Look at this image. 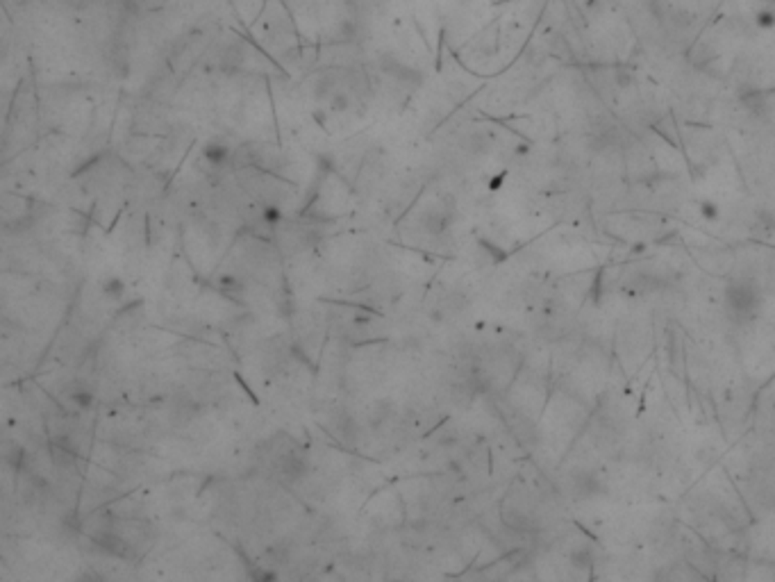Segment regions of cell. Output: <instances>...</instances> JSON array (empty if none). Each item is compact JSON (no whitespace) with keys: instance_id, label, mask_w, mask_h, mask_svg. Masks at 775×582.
Wrapping results in <instances>:
<instances>
[{"instance_id":"obj_4","label":"cell","mask_w":775,"mask_h":582,"mask_svg":"<svg viewBox=\"0 0 775 582\" xmlns=\"http://www.w3.org/2000/svg\"><path fill=\"white\" fill-rule=\"evenodd\" d=\"M103 291L107 298H121L123 291H126V285H123V280H119V278H107L103 282Z\"/></svg>"},{"instance_id":"obj_2","label":"cell","mask_w":775,"mask_h":582,"mask_svg":"<svg viewBox=\"0 0 775 582\" xmlns=\"http://www.w3.org/2000/svg\"><path fill=\"white\" fill-rule=\"evenodd\" d=\"M203 158H205V162H207V164H211V166H223V164H226V162L230 160V146H228V143H223V141H219V139L209 141V143L205 146V148H203Z\"/></svg>"},{"instance_id":"obj_1","label":"cell","mask_w":775,"mask_h":582,"mask_svg":"<svg viewBox=\"0 0 775 582\" xmlns=\"http://www.w3.org/2000/svg\"><path fill=\"white\" fill-rule=\"evenodd\" d=\"M727 307L737 319H750L759 307V294L757 287L752 282H746V280H739V282H732L727 287Z\"/></svg>"},{"instance_id":"obj_8","label":"cell","mask_w":775,"mask_h":582,"mask_svg":"<svg viewBox=\"0 0 775 582\" xmlns=\"http://www.w3.org/2000/svg\"><path fill=\"white\" fill-rule=\"evenodd\" d=\"M757 23H759V26H764V28L773 26V23H775V14H771V12H762V14L757 16Z\"/></svg>"},{"instance_id":"obj_5","label":"cell","mask_w":775,"mask_h":582,"mask_svg":"<svg viewBox=\"0 0 775 582\" xmlns=\"http://www.w3.org/2000/svg\"><path fill=\"white\" fill-rule=\"evenodd\" d=\"M23 457H26V451L21 449L18 444H14L12 449H7V455H5V460H7V464H9V466H12V468H16V471H18V468H21V464H23Z\"/></svg>"},{"instance_id":"obj_9","label":"cell","mask_w":775,"mask_h":582,"mask_svg":"<svg viewBox=\"0 0 775 582\" xmlns=\"http://www.w3.org/2000/svg\"><path fill=\"white\" fill-rule=\"evenodd\" d=\"M164 3H166V0H143V5H145V7H150V9L162 7Z\"/></svg>"},{"instance_id":"obj_7","label":"cell","mask_w":775,"mask_h":582,"mask_svg":"<svg viewBox=\"0 0 775 582\" xmlns=\"http://www.w3.org/2000/svg\"><path fill=\"white\" fill-rule=\"evenodd\" d=\"M73 402H75L77 407L89 410V407H92L94 398H92V394H82V391H75V394H73Z\"/></svg>"},{"instance_id":"obj_3","label":"cell","mask_w":775,"mask_h":582,"mask_svg":"<svg viewBox=\"0 0 775 582\" xmlns=\"http://www.w3.org/2000/svg\"><path fill=\"white\" fill-rule=\"evenodd\" d=\"M219 289L223 296H228L232 300H241L243 285H241V280H237V275H223L219 280Z\"/></svg>"},{"instance_id":"obj_6","label":"cell","mask_w":775,"mask_h":582,"mask_svg":"<svg viewBox=\"0 0 775 582\" xmlns=\"http://www.w3.org/2000/svg\"><path fill=\"white\" fill-rule=\"evenodd\" d=\"M280 219H282V212H280V207L266 205L262 209V221L266 223V226H275V223H280Z\"/></svg>"}]
</instances>
